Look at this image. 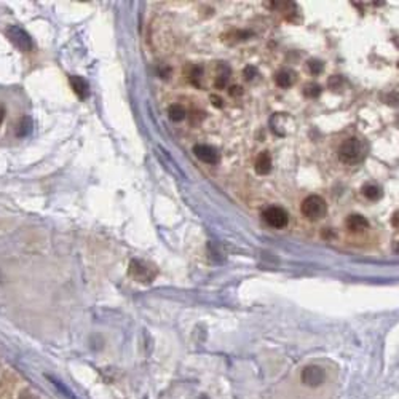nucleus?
<instances>
[{"instance_id": "obj_1", "label": "nucleus", "mask_w": 399, "mask_h": 399, "mask_svg": "<svg viewBox=\"0 0 399 399\" xmlns=\"http://www.w3.org/2000/svg\"><path fill=\"white\" fill-rule=\"evenodd\" d=\"M24 99L15 88L0 86V144L24 139L32 131V118L23 110Z\"/></svg>"}, {"instance_id": "obj_2", "label": "nucleus", "mask_w": 399, "mask_h": 399, "mask_svg": "<svg viewBox=\"0 0 399 399\" xmlns=\"http://www.w3.org/2000/svg\"><path fill=\"white\" fill-rule=\"evenodd\" d=\"M365 146L362 141L356 138H350L342 142V146L339 147V158L340 161L347 163V164H358L364 160L365 157Z\"/></svg>"}, {"instance_id": "obj_3", "label": "nucleus", "mask_w": 399, "mask_h": 399, "mask_svg": "<svg viewBox=\"0 0 399 399\" xmlns=\"http://www.w3.org/2000/svg\"><path fill=\"white\" fill-rule=\"evenodd\" d=\"M301 211L310 220H319L326 216L327 205L324 202V198H321L319 195H310L302 202Z\"/></svg>"}, {"instance_id": "obj_4", "label": "nucleus", "mask_w": 399, "mask_h": 399, "mask_svg": "<svg viewBox=\"0 0 399 399\" xmlns=\"http://www.w3.org/2000/svg\"><path fill=\"white\" fill-rule=\"evenodd\" d=\"M129 275L139 283H152L155 276H157V270L142 260H131Z\"/></svg>"}, {"instance_id": "obj_5", "label": "nucleus", "mask_w": 399, "mask_h": 399, "mask_svg": "<svg viewBox=\"0 0 399 399\" xmlns=\"http://www.w3.org/2000/svg\"><path fill=\"white\" fill-rule=\"evenodd\" d=\"M262 216H263L265 222H267L270 227H275V228H284L287 225V222H289L287 213L280 206H269L263 211Z\"/></svg>"}, {"instance_id": "obj_6", "label": "nucleus", "mask_w": 399, "mask_h": 399, "mask_svg": "<svg viewBox=\"0 0 399 399\" xmlns=\"http://www.w3.org/2000/svg\"><path fill=\"white\" fill-rule=\"evenodd\" d=\"M301 379H302V383L307 386H319L326 380V374L319 365H307L302 371Z\"/></svg>"}, {"instance_id": "obj_7", "label": "nucleus", "mask_w": 399, "mask_h": 399, "mask_svg": "<svg viewBox=\"0 0 399 399\" xmlns=\"http://www.w3.org/2000/svg\"><path fill=\"white\" fill-rule=\"evenodd\" d=\"M193 153L198 160H202L203 163H208V164H216L220 160L219 152L214 147L208 146V144H198V146H195Z\"/></svg>"}, {"instance_id": "obj_8", "label": "nucleus", "mask_w": 399, "mask_h": 399, "mask_svg": "<svg viewBox=\"0 0 399 399\" xmlns=\"http://www.w3.org/2000/svg\"><path fill=\"white\" fill-rule=\"evenodd\" d=\"M8 37H10V40H12L19 50L27 51V50L32 48V40H30V37L26 34L23 29H19V27H16V26H15V27H10V29H8Z\"/></svg>"}, {"instance_id": "obj_9", "label": "nucleus", "mask_w": 399, "mask_h": 399, "mask_svg": "<svg viewBox=\"0 0 399 399\" xmlns=\"http://www.w3.org/2000/svg\"><path fill=\"white\" fill-rule=\"evenodd\" d=\"M347 227L348 230L354 231V234H359V231L369 227V222H368V219L361 214H351L347 217Z\"/></svg>"}, {"instance_id": "obj_10", "label": "nucleus", "mask_w": 399, "mask_h": 399, "mask_svg": "<svg viewBox=\"0 0 399 399\" xmlns=\"http://www.w3.org/2000/svg\"><path fill=\"white\" fill-rule=\"evenodd\" d=\"M69 82H71V85H72V90L75 91V94L79 96L80 99L88 97V94H90V86H88V83L82 79V77L72 75L71 79H69Z\"/></svg>"}, {"instance_id": "obj_11", "label": "nucleus", "mask_w": 399, "mask_h": 399, "mask_svg": "<svg viewBox=\"0 0 399 399\" xmlns=\"http://www.w3.org/2000/svg\"><path fill=\"white\" fill-rule=\"evenodd\" d=\"M275 82L280 88H289L295 82V74L289 69H281V71L276 72Z\"/></svg>"}, {"instance_id": "obj_12", "label": "nucleus", "mask_w": 399, "mask_h": 399, "mask_svg": "<svg viewBox=\"0 0 399 399\" xmlns=\"http://www.w3.org/2000/svg\"><path fill=\"white\" fill-rule=\"evenodd\" d=\"M272 171V157L269 152H262L256 160V173L269 174Z\"/></svg>"}, {"instance_id": "obj_13", "label": "nucleus", "mask_w": 399, "mask_h": 399, "mask_svg": "<svg viewBox=\"0 0 399 399\" xmlns=\"http://www.w3.org/2000/svg\"><path fill=\"white\" fill-rule=\"evenodd\" d=\"M362 195L371 200V202H375V200H380L383 192H382V188L379 185H375V184H368L364 188H362Z\"/></svg>"}, {"instance_id": "obj_14", "label": "nucleus", "mask_w": 399, "mask_h": 399, "mask_svg": "<svg viewBox=\"0 0 399 399\" xmlns=\"http://www.w3.org/2000/svg\"><path fill=\"white\" fill-rule=\"evenodd\" d=\"M168 115L173 121H182L185 118V109L181 104H173L168 109Z\"/></svg>"}, {"instance_id": "obj_15", "label": "nucleus", "mask_w": 399, "mask_h": 399, "mask_svg": "<svg viewBox=\"0 0 399 399\" xmlns=\"http://www.w3.org/2000/svg\"><path fill=\"white\" fill-rule=\"evenodd\" d=\"M304 94L307 97H318L321 94V86L316 85V83H308L305 88H304Z\"/></svg>"}, {"instance_id": "obj_16", "label": "nucleus", "mask_w": 399, "mask_h": 399, "mask_svg": "<svg viewBox=\"0 0 399 399\" xmlns=\"http://www.w3.org/2000/svg\"><path fill=\"white\" fill-rule=\"evenodd\" d=\"M307 68H308V71L312 74L318 75V74H321V71H323V62L318 61V59H310L307 62Z\"/></svg>"}, {"instance_id": "obj_17", "label": "nucleus", "mask_w": 399, "mask_h": 399, "mask_svg": "<svg viewBox=\"0 0 399 399\" xmlns=\"http://www.w3.org/2000/svg\"><path fill=\"white\" fill-rule=\"evenodd\" d=\"M228 77H230V71H228V69H227L224 74L220 72V74L217 75V79H216V88H224V86L227 85Z\"/></svg>"}, {"instance_id": "obj_18", "label": "nucleus", "mask_w": 399, "mask_h": 399, "mask_svg": "<svg viewBox=\"0 0 399 399\" xmlns=\"http://www.w3.org/2000/svg\"><path fill=\"white\" fill-rule=\"evenodd\" d=\"M256 75H257V69L254 68V65H248V68H245V79L246 80H252Z\"/></svg>"}, {"instance_id": "obj_19", "label": "nucleus", "mask_w": 399, "mask_h": 399, "mask_svg": "<svg viewBox=\"0 0 399 399\" xmlns=\"http://www.w3.org/2000/svg\"><path fill=\"white\" fill-rule=\"evenodd\" d=\"M340 82H342V79H340L339 75L330 77V79H329V88H332V90H336V88L340 85Z\"/></svg>"}, {"instance_id": "obj_20", "label": "nucleus", "mask_w": 399, "mask_h": 399, "mask_svg": "<svg viewBox=\"0 0 399 399\" xmlns=\"http://www.w3.org/2000/svg\"><path fill=\"white\" fill-rule=\"evenodd\" d=\"M228 93H230V96H241L243 94V90H241V86H230V90H228Z\"/></svg>"}, {"instance_id": "obj_21", "label": "nucleus", "mask_w": 399, "mask_h": 399, "mask_svg": "<svg viewBox=\"0 0 399 399\" xmlns=\"http://www.w3.org/2000/svg\"><path fill=\"white\" fill-rule=\"evenodd\" d=\"M211 99H213V104H214L216 107H222V106H224V104H222V99H220L219 96L213 94V96H211Z\"/></svg>"}, {"instance_id": "obj_22", "label": "nucleus", "mask_w": 399, "mask_h": 399, "mask_svg": "<svg viewBox=\"0 0 399 399\" xmlns=\"http://www.w3.org/2000/svg\"><path fill=\"white\" fill-rule=\"evenodd\" d=\"M393 225L397 227V214H396V213L393 214Z\"/></svg>"}, {"instance_id": "obj_23", "label": "nucleus", "mask_w": 399, "mask_h": 399, "mask_svg": "<svg viewBox=\"0 0 399 399\" xmlns=\"http://www.w3.org/2000/svg\"><path fill=\"white\" fill-rule=\"evenodd\" d=\"M203 399H205V397H203Z\"/></svg>"}]
</instances>
